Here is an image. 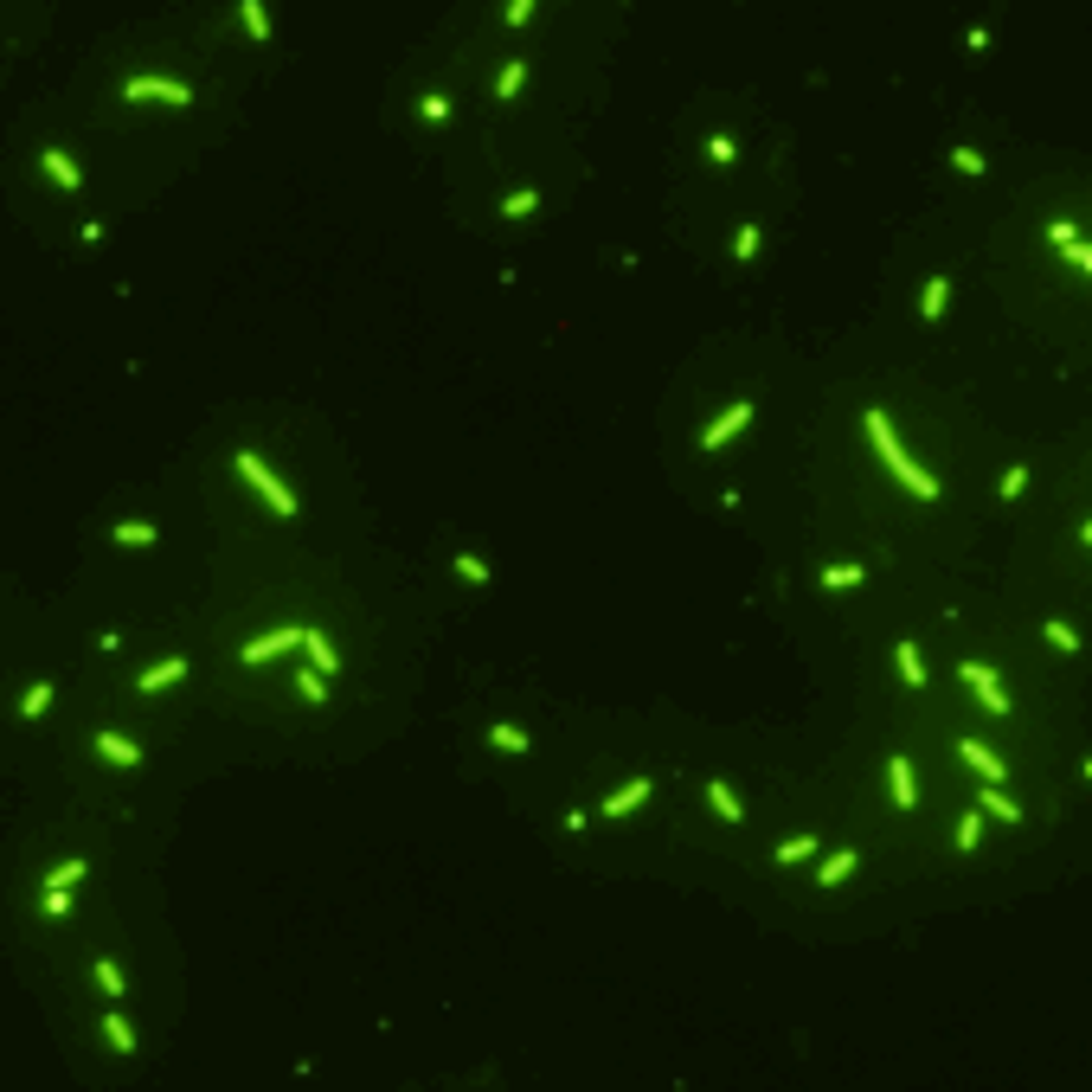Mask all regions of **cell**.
<instances>
[{
	"label": "cell",
	"mask_w": 1092,
	"mask_h": 1092,
	"mask_svg": "<svg viewBox=\"0 0 1092 1092\" xmlns=\"http://www.w3.org/2000/svg\"><path fill=\"white\" fill-rule=\"evenodd\" d=\"M861 424H868V437H874V450L887 456V469H893V476H900V482H906V489H913L919 502H939V482H932V476H926V469H919L913 456H906V443L893 437V424H887V411H874V406H868V411H861Z\"/></svg>",
	"instance_id": "6da1fadb"
},
{
	"label": "cell",
	"mask_w": 1092,
	"mask_h": 1092,
	"mask_svg": "<svg viewBox=\"0 0 1092 1092\" xmlns=\"http://www.w3.org/2000/svg\"><path fill=\"white\" fill-rule=\"evenodd\" d=\"M232 463H238V476H245V482H251V495H258V502H264V508H271L276 521H296V515H302V502H296V495H289V482H283V476H276V469H271V463H264V456H258V450H238V456H232Z\"/></svg>",
	"instance_id": "7a4b0ae2"
},
{
	"label": "cell",
	"mask_w": 1092,
	"mask_h": 1092,
	"mask_svg": "<svg viewBox=\"0 0 1092 1092\" xmlns=\"http://www.w3.org/2000/svg\"><path fill=\"white\" fill-rule=\"evenodd\" d=\"M116 97L123 103H193V84H180V78H123Z\"/></svg>",
	"instance_id": "3957f363"
},
{
	"label": "cell",
	"mask_w": 1092,
	"mask_h": 1092,
	"mask_svg": "<svg viewBox=\"0 0 1092 1092\" xmlns=\"http://www.w3.org/2000/svg\"><path fill=\"white\" fill-rule=\"evenodd\" d=\"M283 649H302V624H283V630H271V637H251V643L238 649V662H245V669H264V662H276Z\"/></svg>",
	"instance_id": "277c9868"
},
{
	"label": "cell",
	"mask_w": 1092,
	"mask_h": 1092,
	"mask_svg": "<svg viewBox=\"0 0 1092 1092\" xmlns=\"http://www.w3.org/2000/svg\"><path fill=\"white\" fill-rule=\"evenodd\" d=\"M91 752H97L103 765H116V771H129V765H141V746L129 739V733H110V726H103V733L91 739Z\"/></svg>",
	"instance_id": "5b68a950"
},
{
	"label": "cell",
	"mask_w": 1092,
	"mask_h": 1092,
	"mask_svg": "<svg viewBox=\"0 0 1092 1092\" xmlns=\"http://www.w3.org/2000/svg\"><path fill=\"white\" fill-rule=\"evenodd\" d=\"M752 411H758V406H752V399H739V406L726 411V418H713V424L700 431V450H726V437H739V431L752 424Z\"/></svg>",
	"instance_id": "8992f818"
},
{
	"label": "cell",
	"mask_w": 1092,
	"mask_h": 1092,
	"mask_svg": "<svg viewBox=\"0 0 1092 1092\" xmlns=\"http://www.w3.org/2000/svg\"><path fill=\"white\" fill-rule=\"evenodd\" d=\"M39 167L52 174V187H58V193H78V187H84V174H78V161H71V154H65L58 141H45V154H39Z\"/></svg>",
	"instance_id": "52a82bcc"
},
{
	"label": "cell",
	"mask_w": 1092,
	"mask_h": 1092,
	"mask_svg": "<svg viewBox=\"0 0 1092 1092\" xmlns=\"http://www.w3.org/2000/svg\"><path fill=\"white\" fill-rule=\"evenodd\" d=\"M964 682L977 687V700H983V713H1009V694H1002V682L983 669V662H964Z\"/></svg>",
	"instance_id": "ba28073f"
},
{
	"label": "cell",
	"mask_w": 1092,
	"mask_h": 1092,
	"mask_svg": "<svg viewBox=\"0 0 1092 1092\" xmlns=\"http://www.w3.org/2000/svg\"><path fill=\"white\" fill-rule=\"evenodd\" d=\"M957 758H964L977 778H989V784H1002V778H1009V765H1002V758H996L983 739H964V746H957Z\"/></svg>",
	"instance_id": "9c48e42d"
},
{
	"label": "cell",
	"mask_w": 1092,
	"mask_h": 1092,
	"mask_svg": "<svg viewBox=\"0 0 1092 1092\" xmlns=\"http://www.w3.org/2000/svg\"><path fill=\"white\" fill-rule=\"evenodd\" d=\"M649 791H656L649 778H630V784H624V791H611L598 810H604V817H630V810H643V804H649Z\"/></svg>",
	"instance_id": "30bf717a"
},
{
	"label": "cell",
	"mask_w": 1092,
	"mask_h": 1092,
	"mask_svg": "<svg viewBox=\"0 0 1092 1092\" xmlns=\"http://www.w3.org/2000/svg\"><path fill=\"white\" fill-rule=\"evenodd\" d=\"M887 784H893V804H900V810H919V791H913V765H906V752H893V758H887Z\"/></svg>",
	"instance_id": "8fae6325"
},
{
	"label": "cell",
	"mask_w": 1092,
	"mask_h": 1092,
	"mask_svg": "<svg viewBox=\"0 0 1092 1092\" xmlns=\"http://www.w3.org/2000/svg\"><path fill=\"white\" fill-rule=\"evenodd\" d=\"M174 682H187V656H167V662H154L148 675H141V694H161V687H174Z\"/></svg>",
	"instance_id": "7c38bea8"
},
{
	"label": "cell",
	"mask_w": 1092,
	"mask_h": 1092,
	"mask_svg": "<svg viewBox=\"0 0 1092 1092\" xmlns=\"http://www.w3.org/2000/svg\"><path fill=\"white\" fill-rule=\"evenodd\" d=\"M302 649H309V662H315V675H334V669H341V656H334V643H328L322 630H302Z\"/></svg>",
	"instance_id": "4fadbf2b"
},
{
	"label": "cell",
	"mask_w": 1092,
	"mask_h": 1092,
	"mask_svg": "<svg viewBox=\"0 0 1092 1092\" xmlns=\"http://www.w3.org/2000/svg\"><path fill=\"white\" fill-rule=\"evenodd\" d=\"M489 746H495V752H508V758H521V752H534V739H528L521 726H508V720H495V726H489Z\"/></svg>",
	"instance_id": "5bb4252c"
},
{
	"label": "cell",
	"mask_w": 1092,
	"mask_h": 1092,
	"mask_svg": "<svg viewBox=\"0 0 1092 1092\" xmlns=\"http://www.w3.org/2000/svg\"><path fill=\"white\" fill-rule=\"evenodd\" d=\"M91 977H97V989H103L110 1002H123V989H129V977H123V964H116V957H97V964H91Z\"/></svg>",
	"instance_id": "9a60e30c"
},
{
	"label": "cell",
	"mask_w": 1092,
	"mask_h": 1092,
	"mask_svg": "<svg viewBox=\"0 0 1092 1092\" xmlns=\"http://www.w3.org/2000/svg\"><path fill=\"white\" fill-rule=\"evenodd\" d=\"M103 1041H110L116 1054H136V1028H129L123 1009H103Z\"/></svg>",
	"instance_id": "2e32d148"
},
{
	"label": "cell",
	"mask_w": 1092,
	"mask_h": 1092,
	"mask_svg": "<svg viewBox=\"0 0 1092 1092\" xmlns=\"http://www.w3.org/2000/svg\"><path fill=\"white\" fill-rule=\"evenodd\" d=\"M52 700H58V687H52V682H32L13 707H19V720H39V713H52Z\"/></svg>",
	"instance_id": "e0dca14e"
},
{
	"label": "cell",
	"mask_w": 1092,
	"mask_h": 1092,
	"mask_svg": "<svg viewBox=\"0 0 1092 1092\" xmlns=\"http://www.w3.org/2000/svg\"><path fill=\"white\" fill-rule=\"evenodd\" d=\"M707 804H713V817H720V822H746V804H739V797H733V784H720V778L707 784Z\"/></svg>",
	"instance_id": "ac0fdd59"
},
{
	"label": "cell",
	"mask_w": 1092,
	"mask_h": 1092,
	"mask_svg": "<svg viewBox=\"0 0 1092 1092\" xmlns=\"http://www.w3.org/2000/svg\"><path fill=\"white\" fill-rule=\"evenodd\" d=\"M945 302H952V283H945V276H932V283L919 289V315H926V322H939V315H945Z\"/></svg>",
	"instance_id": "d6986e66"
},
{
	"label": "cell",
	"mask_w": 1092,
	"mask_h": 1092,
	"mask_svg": "<svg viewBox=\"0 0 1092 1092\" xmlns=\"http://www.w3.org/2000/svg\"><path fill=\"white\" fill-rule=\"evenodd\" d=\"M810 855H817V835H791V842H778V848H771V861H778V868H797V861H810Z\"/></svg>",
	"instance_id": "ffe728a7"
},
{
	"label": "cell",
	"mask_w": 1092,
	"mask_h": 1092,
	"mask_svg": "<svg viewBox=\"0 0 1092 1092\" xmlns=\"http://www.w3.org/2000/svg\"><path fill=\"white\" fill-rule=\"evenodd\" d=\"M238 19H245L251 45H271V13H264V0H245V6H238Z\"/></svg>",
	"instance_id": "44dd1931"
},
{
	"label": "cell",
	"mask_w": 1092,
	"mask_h": 1092,
	"mask_svg": "<svg viewBox=\"0 0 1092 1092\" xmlns=\"http://www.w3.org/2000/svg\"><path fill=\"white\" fill-rule=\"evenodd\" d=\"M855 861H861L855 848H835V855H829V861H822V868H817V880H822V887H835V880H848V874H855Z\"/></svg>",
	"instance_id": "7402d4cb"
},
{
	"label": "cell",
	"mask_w": 1092,
	"mask_h": 1092,
	"mask_svg": "<svg viewBox=\"0 0 1092 1092\" xmlns=\"http://www.w3.org/2000/svg\"><path fill=\"white\" fill-rule=\"evenodd\" d=\"M110 540H116V546H154L161 534H154V521H116V528H110Z\"/></svg>",
	"instance_id": "603a6c76"
},
{
	"label": "cell",
	"mask_w": 1092,
	"mask_h": 1092,
	"mask_svg": "<svg viewBox=\"0 0 1092 1092\" xmlns=\"http://www.w3.org/2000/svg\"><path fill=\"white\" fill-rule=\"evenodd\" d=\"M1041 637H1048V643H1054L1061 656H1080V637H1074V624H1061V617H1048V624H1041Z\"/></svg>",
	"instance_id": "cb8c5ba5"
},
{
	"label": "cell",
	"mask_w": 1092,
	"mask_h": 1092,
	"mask_svg": "<svg viewBox=\"0 0 1092 1092\" xmlns=\"http://www.w3.org/2000/svg\"><path fill=\"white\" fill-rule=\"evenodd\" d=\"M893 662H900V675H906L913 687H926V662H919V649H913V643H893Z\"/></svg>",
	"instance_id": "d4e9b609"
},
{
	"label": "cell",
	"mask_w": 1092,
	"mask_h": 1092,
	"mask_svg": "<svg viewBox=\"0 0 1092 1092\" xmlns=\"http://www.w3.org/2000/svg\"><path fill=\"white\" fill-rule=\"evenodd\" d=\"M977 804H983V817H996V822H1022V804H1009L1002 791H983Z\"/></svg>",
	"instance_id": "484cf974"
},
{
	"label": "cell",
	"mask_w": 1092,
	"mask_h": 1092,
	"mask_svg": "<svg viewBox=\"0 0 1092 1092\" xmlns=\"http://www.w3.org/2000/svg\"><path fill=\"white\" fill-rule=\"evenodd\" d=\"M521 84H528V65L515 58V65H502V78H495V97L508 103V97H521Z\"/></svg>",
	"instance_id": "4316f807"
},
{
	"label": "cell",
	"mask_w": 1092,
	"mask_h": 1092,
	"mask_svg": "<svg viewBox=\"0 0 1092 1092\" xmlns=\"http://www.w3.org/2000/svg\"><path fill=\"white\" fill-rule=\"evenodd\" d=\"M534 206H540V187H521V193H508V200H502V219H528Z\"/></svg>",
	"instance_id": "83f0119b"
},
{
	"label": "cell",
	"mask_w": 1092,
	"mask_h": 1092,
	"mask_svg": "<svg viewBox=\"0 0 1092 1092\" xmlns=\"http://www.w3.org/2000/svg\"><path fill=\"white\" fill-rule=\"evenodd\" d=\"M84 874H91V861H78V855H71V861H58V868L45 874V887H78Z\"/></svg>",
	"instance_id": "f1b7e54d"
},
{
	"label": "cell",
	"mask_w": 1092,
	"mask_h": 1092,
	"mask_svg": "<svg viewBox=\"0 0 1092 1092\" xmlns=\"http://www.w3.org/2000/svg\"><path fill=\"white\" fill-rule=\"evenodd\" d=\"M758 238H765L758 225H739V232H733V258H739V264H752V258H758Z\"/></svg>",
	"instance_id": "f546056e"
},
{
	"label": "cell",
	"mask_w": 1092,
	"mask_h": 1092,
	"mask_svg": "<svg viewBox=\"0 0 1092 1092\" xmlns=\"http://www.w3.org/2000/svg\"><path fill=\"white\" fill-rule=\"evenodd\" d=\"M296 694H302L309 707H322V700H328V682H322L315 669H302V675H296Z\"/></svg>",
	"instance_id": "4dcf8cb0"
},
{
	"label": "cell",
	"mask_w": 1092,
	"mask_h": 1092,
	"mask_svg": "<svg viewBox=\"0 0 1092 1092\" xmlns=\"http://www.w3.org/2000/svg\"><path fill=\"white\" fill-rule=\"evenodd\" d=\"M861 578H868L861 565H829V572H822V585H829V591H848V585H861Z\"/></svg>",
	"instance_id": "1f68e13d"
},
{
	"label": "cell",
	"mask_w": 1092,
	"mask_h": 1092,
	"mask_svg": "<svg viewBox=\"0 0 1092 1092\" xmlns=\"http://www.w3.org/2000/svg\"><path fill=\"white\" fill-rule=\"evenodd\" d=\"M39 913H45V919H65V913H71V887H45Z\"/></svg>",
	"instance_id": "d6a6232c"
},
{
	"label": "cell",
	"mask_w": 1092,
	"mask_h": 1092,
	"mask_svg": "<svg viewBox=\"0 0 1092 1092\" xmlns=\"http://www.w3.org/2000/svg\"><path fill=\"white\" fill-rule=\"evenodd\" d=\"M1022 489H1028V463L1002 469V502H1022Z\"/></svg>",
	"instance_id": "836d02e7"
},
{
	"label": "cell",
	"mask_w": 1092,
	"mask_h": 1092,
	"mask_svg": "<svg viewBox=\"0 0 1092 1092\" xmlns=\"http://www.w3.org/2000/svg\"><path fill=\"white\" fill-rule=\"evenodd\" d=\"M456 578H469V585H489V565H482L476 552H456Z\"/></svg>",
	"instance_id": "e575fe53"
},
{
	"label": "cell",
	"mask_w": 1092,
	"mask_h": 1092,
	"mask_svg": "<svg viewBox=\"0 0 1092 1092\" xmlns=\"http://www.w3.org/2000/svg\"><path fill=\"white\" fill-rule=\"evenodd\" d=\"M977 842H983V817H977V810H970V817L957 822V848H964V855H970V848H977Z\"/></svg>",
	"instance_id": "d590c367"
},
{
	"label": "cell",
	"mask_w": 1092,
	"mask_h": 1092,
	"mask_svg": "<svg viewBox=\"0 0 1092 1092\" xmlns=\"http://www.w3.org/2000/svg\"><path fill=\"white\" fill-rule=\"evenodd\" d=\"M952 167H957V174H970V180H977V174H983V154H977V148H952Z\"/></svg>",
	"instance_id": "8d00e7d4"
},
{
	"label": "cell",
	"mask_w": 1092,
	"mask_h": 1092,
	"mask_svg": "<svg viewBox=\"0 0 1092 1092\" xmlns=\"http://www.w3.org/2000/svg\"><path fill=\"white\" fill-rule=\"evenodd\" d=\"M733 154H739L733 136H707V161H733Z\"/></svg>",
	"instance_id": "74e56055"
},
{
	"label": "cell",
	"mask_w": 1092,
	"mask_h": 1092,
	"mask_svg": "<svg viewBox=\"0 0 1092 1092\" xmlns=\"http://www.w3.org/2000/svg\"><path fill=\"white\" fill-rule=\"evenodd\" d=\"M418 116H424V123H443V116H450V97H424Z\"/></svg>",
	"instance_id": "f35d334b"
},
{
	"label": "cell",
	"mask_w": 1092,
	"mask_h": 1092,
	"mask_svg": "<svg viewBox=\"0 0 1092 1092\" xmlns=\"http://www.w3.org/2000/svg\"><path fill=\"white\" fill-rule=\"evenodd\" d=\"M534 6H540V0H508V32H515V26H528V19H534Z\"/></svg>",
	"instance_id": "ab89813d"
},
{
	"label": "cell",
	"mask_w": 1092,
	"mask_h": 1092,
	"mask_svg": "<svg viewBox=\"0 0 1092 1092\" xmlns=\"http://www.w3.org/2000/svg\"><path fill=\"white\" fill-rule=\"evenodd\" d=\"M1048 238H1054V245H1061V251H1067V245H1080V232H1074V225H1067V219H1054V225H1048Z\"/></svg>",
	"instance_id": "60d3db41"
},
{
	"label": "cell",
	"mask_w": 1092,
	"mask_h": 1092,
	"mask_svg": "<svg viewBox=\"0 0 1092 1092\" xmlns=\"http://www.w3.org/2000/svg\"><path fill=\"white\" fill-rule=\"evenodd\" d=\"M1067 258H1074L1080 271H1092V245H1086V238H1080V245H1067Z\"/></svg>",
	"instance_id": "b9f144b4"
},
{
	"label": "cell",
	"mask_w": 1092,
	"mask_h": 1092,
	"mask_svg": "<svg viewBox=\"0 0 1092 1092\" xmlns=\"http://www.w3.org/2000/svg\"><path fill=\"white\" fill-rule=\"evenodd\" d=\"M1080 540H1086V546H1092V521H1086V528H1080Z\"/></svg>",
	"instance_id": "7bdbcfd3"
}]
</instances>
